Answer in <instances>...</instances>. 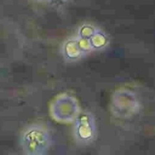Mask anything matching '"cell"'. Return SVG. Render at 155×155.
<instances>
[{
    "label": "cell",
    "mask_w": 155,
    "mask_h": 155,
    "mask_svg": "<svg viewBox=\"0 0 155 155\" xmlns=\"http://www.w3.org/2000/svg\"><path fill=\"white\" fill-rule=\"evenodd\" d=\"M74 136L80 143L88 145L96 136L95 119L89 112H83L76 119Z\"/></svg>",
    "instance_id": "7a4b0ae2"
},
{
    "label": "cell",
    "mask_w": 155,
    "mask_h": 155,
    "mask_svg": "<svg viewBox=\"0 0 155 155\" xmlns=\"http://www.w3.org/2000/svg\"><path fill=\"white\" fill-rule=\"evenodd\" d=\"M51 144L50 136L46 130L39 126H32L21 137L24 152L28 154H43L47 152Z\"/></svg>",
    "instance_id": "6da1fadb"
}]
</instances>
